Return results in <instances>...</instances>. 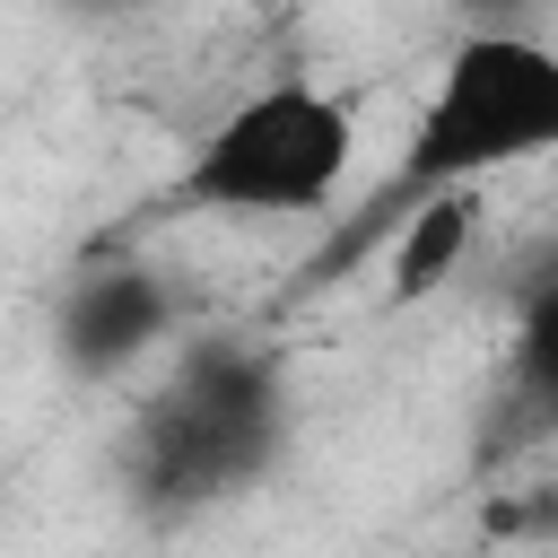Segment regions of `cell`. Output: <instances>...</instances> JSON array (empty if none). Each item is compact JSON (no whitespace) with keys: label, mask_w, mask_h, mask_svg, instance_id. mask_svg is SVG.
Segmentation results:
<instances>
[{"label":"cell","mask_w":558,"mask_h":558,"mask_svg":"<svg viewBox=\"0 0 558 558\" xmlns=\"http://www.w3.org/2000/svg\"><path fill=\"white\" fill-rule=\"evenodd\" d=\"M532 157H558V44L532 26H471L410 113L392 201L410 209L436 183H488Z\"/></svg>","instance_id":"1"},{"label":"cell","mask_w":558,"mask_h":558,"mask_svg":"<svg viewBox=\"0 0 558 558\" xmlns=\"http://www.w3.org/2000/svg\"><path fill=\"white\" fill-rule=\"evenodd\" d=\"M288 445V384L262 349L244 340H209L183 349L174 375L148 392L140 436H131V471L157 506H209L253 488Z\"/></svg>","instance_id":"2"},{"label":"cell","mask_w":558,"mask_h":558,"mask_svg":"<svg viewBox=\"0 0 558 558\" xmlns=\"http://www.w3.org/2000/svg\"><path fill=\"white\" fill-rule=\"evenodd\" d=\"M357 157V105L323 78H270L235 96L183 157V201L218 218H305L349 183Z\"/></svg>","instance_id":"3"},{"label":"cell","mask_w":558,"mask_h":558,"mask_svg":"<svg viewBox=\"0 0 558 558\" xmlns=\"http://www.w3.org/2000/svg\"><path fill=\"white\" fill-rule=\"evenodd\" d=\"M166 340H174V288L148 262H105V270L70 279L61 357L78 375H122V366H140V349H166Z\"/></svg>","instance_id":"4"},{"label":"cell","mask_w":558,"mask_h":558,"mask_svg":"<svg viewBox=\"0 0 558 558\" xmlns=\"http://www.w3.org/2000/svg\"><path fill=\"white\" fill-rule=\"evenodd\" d=\"M471 244H480V183H436V192H418V201L401 209V227H392V262H384L392 296H401V305H410V296H436V288L471 262Z\"/></svg>","instance_id":"5"},{"label":"cell","mask_w":558,"mask_h":558,"mask_svg":"<svg viewBox=\"0 0 558 558\" xmlns=\"http://www.w3.org/2000/svg\"><path fill=\"white\" fill-rule=\"evenodd\" d=\"M506 366H514V392H523V401H541V410L558 418V270L523 296V323H514Z\"/></svg>","instance_id":"6"},{"label":"cell","mask_w":558,"mask_h":558,"mask_svg":"<svg viewBox=\"0 0 558 558\" xmlns=\"http://www.w3.org/2000/svg\"><path fill=\"white\" fill-rule=\"evenodd\" d=\"M471 9H480V26H514L532 0H471Z\"/></svg>","instance_id":"7"}]
</instances>
